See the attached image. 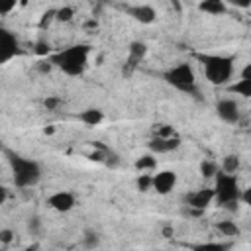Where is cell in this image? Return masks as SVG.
I'll use <instances>...</instances> for the list:
<instances>
[{
  "mask_svg": "<svg viewBox=\"0 0 251 251\" xmlns=\"http://www.w3.org/2000/svg\"><path fill=\"white\" fill-rule=\"evenodd\" d=\"M231 247L229 241H206V243H196L190 249L192 251H227Z\"/></svg>",
  "mask_w": 251,
  "mask_h": 251,
  "instance_id": "cell-16",
  "label": "cell"
},
{
  "mask_svg": "<svg viewBox=\"0 0 251 251\" xmlns=\"http://www.w3.org/2000/svg\"><path fill=\"white\" fill-rule=\"evenodd\" d=\"M147 55V45L143 41H133L127 47V67L133 69L137 67V63H141V59Z\"/></svg>",
  "mask_w": 251,
  "mask_h": 251,
  "instance_id": "cell-13",
  "label": "cell"
},
{
  "mask_svg": "<svg viewBox=\"0 0 251 251\" xmlns=\"http://www.w3.org/2000/svg\"><path fill=\"white\" fill-rule=\"evenodd\" d=\"M214 192H216V202L222 208L237 210V202L241 200V188H239L235 175H227L224 171H218L216 182H214Z\"/></svg>",
  "mask_w": 251,
  "mask_h": 251,
  "instance_id": "cell-4",
  "label": "cell"
},
{
  "mask_svg": "<svg viewBox=\"0 0 251 251\" xmlns=\"http://www.w3.org/2000/svg\"><path fill=\"white\" fill-rule=\"evenodd\" d=\"M59 104H61V100H59V98H47V100H45V106H47V110H55Z\"/></svg>",
  "mask_w": 251,
  "mask_h": 251,
  "instance_id": "cell-28",
  "label": "cell"
},
{
  "mask_svg": "<svg viewBox=\"0 0 251 251\" xmlns=\"http://www.w3.org/2000/svg\"><path fill=\"white\" fill-rule=\"evenodd\" d=\"M198 8H200L202 12H206V14H212V16H222V14H226V10H227L222 0H204V2L198 4Z\"/></svg>",
  "mask_w": 251,
  "mask_h": 251,
  "instance_id": "cell-14",
  "label": "cell"
},
{
  "mask_svg": "<svg viewBox=\"0 0 251 251\" xmlns=\"http://www.w3.org/2000/svg\"><path fill=\"white\" fill-rule=\"evenodd\" d=\"M241 200H243V202H245V204L251 208V184H249V186H247V188L241 192Z\"/></svg>",
  "mask_w": 251,
  "mask_h": 251,
  "instance_id": "cell-27",
  "label": "cell"
},
{
  "mask_svg": "<svg viewBox=\"0 0 251 251\" xmlns=\"http://www.w3.org/2000/svg\"><path fill=\"white\" fill-rule=\"evenodd\" d=\"M241 78H247V80H251V63H247V65L241 69Z\"/></svg>",
  "mask_w": 251,
  "mask_h": 251,
  "instance_id": "cell-30",
  "label": "cell"
},
{
  "mask_svg": "<svg viewBox=\"0 0 251 251\" xmlns=\"http://www.w3.org/2000/svg\"><path fill=\"white\" fill-rule=\"evenodd\" d=\"M0 241L2 243H10L12 241V231L10 229H2L0 231Z\"/></svg>",
  "mask_w": 251,
  "mask_h": 251,
  "instance_id": "cell-29",
  "label": "cell"
},
{
  "mask_svg": "<svg viewBox=\"0 0 251 251\" xmlns=\"http://www.w3.org/2000/svg\"><path fill=\"white\" fill-rule=\"evenodd\" d=\"M176 186V173L173 171H161L153 175V190L157 194H169Z\"/></svg>",
  "mask_w": 251,
  "mask_h": 251,
  "instance_id": "cell-9",
  "label": "cell"
},
{
  "mask_svg": "<svg viewBox=\"0 0 251 251\" xmlns=\"http://www.w3.org/2000/svg\"><path fill=\"white\" fill-rule=\"evenodd\" d=\"M82 243H84L86 249H94L100 243V235L96 231H92V229H86L84 235H82Z\"/></svg>",
  "mask_w": 251,
  "mask_h": 251,
  "instance_id": "cell-23",
  "label": "cell"
},
{
  "mask_svg": "<svg viewBox=\"0 0 251 251\" xmlns=\"http://www.w3.org/2000/svg\"><path fill=\"white\" fill-rule=\"evenodd\" d=\"M135 22H141V24H153L155 22V18H157V14H155V10L151 8V6H147V4H137V6H129L127 10H126Z\"/></svg>",
  "mask_w": 251,
  "mask_h": 251,
  "instance_id": "cell-12",
  "label": "cell"
},
{
  "mask_svg": "<svg viewBox=\"0 0 251 251\" xmlns=\"http://www.w3.org/2000/svg\"><path fill=\"white\" fill-rule=\"evenodd\" d=\"M135 184H137V190H141V192L151 190V188H153V175H149V173H141V175L137 176Z\"/></svg>",
  "mask_w": 251,
  "mask_h": 251,
  "instance_id": "cell-22",
  "label": "cell"
},
{
  "mask_svg": "<svg viewBox=\"0 0 251 251\" xmlns=\"http://www.w3.org/2000/svg\"><path fill=\"white\" fill-rule=\"evenodd\" d=\"M88 55H90V45L78 43V45H71L67 49L57 51L55 55H51L49 63L61 69L69 76H80L88 65Z\"/></svg>",
  "mask_w": 251,
  "mask_h": 251,
  "instance_id": "cell-1",
  "label": "cell"
},
{
  "mask_svg": "<svg viewBox=\"0 0 251 251\" xmlns=\"http://www.w3.org/2000/svg\"><path fill=\"white\" fill-rule=\"evenodd\" d=\"M20 51V41L18 37L8 31V29H0V61L8 63L12 57H16V53Z\"/></svg>",
  "mask_w": 251,
  "mask_h": 251,
  "instance_id": "cell-7",
  "label": "cell"
},
{
  "mask_svg": "<svg viewBox=\"0 0 251 251\" xmlns=\"http://www.w3.org/2000/svg\"><path fill=\"white\" fill-rule=\"evenodd\" d=\"M157 167V159H155V155H151V153H147V155H141L137 161H135V169L139 171V173H147V171H153Z\"/></svg>",
  "mask_w": 251,
  "mask_h": 251,
  "instance_id": "cell-18",
  "label": "cell"
},
{
  "mask_svg": "<svg viewBox=\"0 0 251 251\" xmlns=\"http://www.w3.org/2000/svg\"><path fill=\"white\" fill-rule=\"evenodd\" d=\"M78 120L82 124H86V126H98L104 120V114L98 108H88V110H84V112L78 114Z\"/></svg>",
  "mask_w": 251,
  "mask_h": 251,
  "instance_id": "cell-15",
  "label": "cell"
},
{
  "mask_svg": "<svg viewBox=\"0 0 251 251\" xmlns=\"http://www.w3.org/2000/svg\"><path fill=\"white\" fill-rule=\"evenodd\" d=\"M163 78H165V82H169L173 88H176L180 92H186V94L196 92V75L188 63H180V65L169 69L163 75Z\"/></svg>",
  "mask_w": 251,
  "mask_h": 251,
  "instance_id": "cell-5",
  "label": "cell"
},
{
  "mask_svg": "<svg viewBox=\"0 0 251 251\" xmlns=\"http://www.w3.org/2000/svg\"><path fill=\"white\" fill-rule=\"evenodd\" d=\"M155 135H159V137H175L176 133H175V129L171 126H163V127L155 129Z\"/></svg>",
  "mask_w": 251,
  "mask_h": 251,
  "instance_id": "cell-25",
  "label": "cell"
},
{
  "mask_svg": "<svg viewBox=\"0 0 251 251\" xmlns=\"http://www.w3.org/2000/svg\"><path fill=\"white\" fill-rule=\"evenodd\" d=\"M200 175L204 176V178H216V175H218V165H216V161H210V159H204L202 163H200Z\"/></svg>",
  "mask_w": 251,
  "mask_h": 251,
  "instance_id": "cell-21",
  "label": "cell"
},
{
  "mask_svg": "<svg viewBox=\"0 0 251 251\" xmlns=\"http://www.w3.org/2000/svg\"><path fill=\"white\" fill-rule=\"evenodd\" d=\"M214 200H216V192H214V188H198V190L188 192V194L184 196L186 206H188L190 210H194L196 214L204 212Z\"/></svg>",
  "mask_w": 251,
  "mask_h": 251,
  "instance_id": "cell-6",
  "label": "cell"
},
{
  "mask_svg": "<svg viewBox=\"0 0 251 251\" xmlns=\"http://www.w3.org/2000/svg\"><path fill=\"white\" fill-rule=\"evenodd\" d=\"M216 227H218V231H220L224 237L233 239V237H237V235H239V227H237V224H235V222H231V220H222V222H218V224H216Z\"/></svg>",
  "mask_w": 251,
  "mask_h": 251,
  "instance_id": "cell-17",
  "label": "cell"
},
{
  "mask_svg": "<svg viewBox=\"0 0 251 251\" xmlns=\"http://www.w3.org/2000/svg\"><path fill=\"white\" fill-rule=\"evenodd\" d=\"M49 51H51V45L45 43V41H39V43L35 45V53H37V55H49Z\"/></svg>",
  "mask_w": 251,
  "mask_h": 251,
  "instance_id": "cell-26",
  "label": "cell"
},
{
  "mask_svg": "<svg viewBox=\"0 0 251 251\" xmlns=\"http://www.w3.org/2000/svg\"><path fill=\"white\" fill-rule=\"evenodd\" d=\"M216 114L226 124H237V120H239V106L231 98H222L216 104Z\"/></svg>",
  "mask_w": 251,
  "mask_h": 251,
  "instance_id": "cell-8",
  "label": "cell"
},
{
  "mask_svg": "<svg viewBox=\"0 0 251 251\" xmlns=\"http://www.w3.org/2000/svg\"><path fill=\"white\" fill-rule=\"evenodd\" d=\"M196 59L202 63L204 69V76L208 82L216 84V86H224L229 82L231 75H233V59L226 57V55H196Z\"/></svg>",
  "mask_w": 251,
  "mask_h": 251,
  "instance_id": "cell-3",
  "label": "cell"
},
{
  "mask_svg": "<svg viewBox=\"0 0 251 251\" xmlns=\"http://www.w3.org/2000/svg\"><path fill=\"white\" fill-rule=\"evenodd\" d=\"M71 18H73V8H69V6L57 10V14H55V20L57 22H69Z\"/></svg>",
  "mask_w": 251,
  "mask_h": 251,
  "instance_id": "cell-24",
  "label": "cell"
},
{
  "mask_svg": "<svg viewBox=\"0 0 251 251\" xmlns=\"http://www.w3.org/2000/svg\"><path fill=\"white\" fill-rule=\"evenodd\" d=\"M4 155L10 163L12 169V176L18 188H27V186H35L41 178V167L37 161L33 159H25L18 153H12L10 149H4Z\"/></svg>",
  "mask_w": 251,
  "mask_h": 251,
  "instance_id": "cell-2",
  "label": "cell"
},
{
  "mask_svg": "<svg viewBox=\"0 0 251 251\" xmlns=\"http://www.w3.org/2000/svg\"><path fill=\"white\" fill-rule=\"evenodd\" d=\"M47 204L55 210V212H69V210H73L75 208V196L71 194V192H67V190H59V192H55V194H51L49 198H47Z\"/></svg>",
  "mask_w": 251,
  "mask_h": 251,
  "instance_id": "cell-10",
  "label": "cell"
},
{
  "mask_svg": "<svg viewBox=\"0 0 251 251\" xmlns=\"http://www.w3.org/2000/svg\"><path fill=\"white\" fill-rule=\"evenodd\" d=\"M222 171L227 173V175H235L239 171V157L237 155H226L224 157V163H222Z\"/></svg>",
  "mask_w": 251,
  "mask_h": 251,
  "instance_id": "cell-20",
  "label": "cell"
},
{
  "mask_svg": "<svg viewBox=\"0 0 251 251\" xmlns=\"http://www.w3.org/2000/svg\"><path fill=\"white\" fill-rule=\"evenodd\" d=\"M180 147V139L175 135V137H159V135H153V139L149 141V149L151 153H171L175 149Z\"/></svg>",
  "mask_w": 251,
  "mask_h": 251,
  "instance_id": "cell-11",
  "label": "cell"
},
{
  "mask_svg": "<svg viewBox=\"0 0 251 251\" xmlns=\"http://www.w3.org/2000/svg\"><path fill=\"white\" fill-rule=\"evenodd\" d=\"M229 92H235V94H241L245 98H251V80L247 78H239L237 82H233L229 86Z\"/></svg>",
  "mask_w": 251,
  "mask_h": 251,
  "instance_id": "cell-19",
  "label": "cell"
},
{
  "mask_svg": "<svg viewBox=\"0 0 251 251\" xmlns=\"http://www.w3.org/2000/svg\"><path fill=\"white\" fill-rule=\"evenodd\" d=\"M39 229V218H31V222H29V231H37Z\"/></svg>",
  "mask_w": 251,
  "mask_h": 251,
  "instance_id": "cell-31",
  "label": "cell"
}]
</instances>
